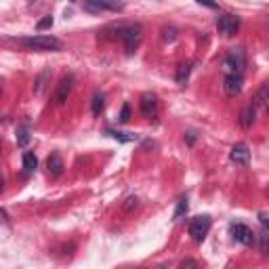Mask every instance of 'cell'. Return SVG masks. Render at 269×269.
I'll use <instances>...</instances> for the list:
<instances>
[{"label": "cell", "mask_w": 269, "mask_h": 269, "mask_svg": "<svg viewBox=\"0 0 269 269\" xmlns=\"http://www.w3.org/2000/svg\"><path fill=\"white\" fill-rule=\"evenodd\" d=\"M107 134H112L114 139H118L122 143H129V141H137V134H131V133H120V131H107Z\"/></svg>", "instance_id": "cell-19"}, {"label": "cell", "mask_w": 269, "mask_h": 269, "mask_svg": "<svg viewBox=\"0 0 269 269\" xmlns=\"http://www.w3.org/2000/svg\"><path fill=\"white\" fill-rule=\"evenodd\" d=\"M242 91V76L236 74H225V80H223V93L227 97H236Z\"/></svg>", "instance_id": "cell-10"}, {"label": "cell", "mask_w": 269, "mask_h": 269, "mask_svg": "<svg viewBox=\"0 0 269 269\" xmlns=\"http://www.w3.org/2000/svg\"><path fill=\"white\" fill-rule=\"evenodd\" d=\"M244 66H246V53H244V49H231L227 55H225V59H223V71H225V74L242 76Z\"/></svg>", "instance_id": "cell-3"}, {"label": "cell", "mask_w": 269, "mask_h": 269, "mask_svg": "<svg viewBox=\"0 0 269 269\" xmlns=\"http://www.w3.org/2000/svg\"><path fill=\"white\" fill-rule=\"evenodd\" d=\"M47 168H49V175L51 177H59L64 173V160H61L59 154H51L47 160Z\"/></svg>", "instance_id": "cell-14"}, {"label": "cell", "mask_w": 269, "mask_h": 269, "mask_svg": "<svg viewBox=\"0 0 269 269\" xmlns=\"http://www.w3.org/2000/svg\"><path fill=\"white\" fill-rule=\"evenodd\" d=\"M129 118H131V105L124 103L122 105V112H120V122H129Z\"/></svg>", "instance_id": "cell-26"}, {"label": "cell", "mask_w": 269, "mask_h": 269, "mask_svg": "<svg viewBox=\"0 0 269 269\" xmlns=\"http://www.w3.org/2000/svg\"><path fill=\"white\" fill-rule=\"evenodd\" d=\"M231 236H234L236 242H240V244H244V246H253L257 240L255 231L248 225H244V223H234V225H231Z\"/></svg>", "instance_id": "cell-5"}, {"label": "cell", "mask_w": 269, "mask_h": 269, "mask_svg": "<svg viewBox=\"0 0 269 269\" xmlns=\"http://www.w3.org/2000/svg\"><path fill=\"white\" fill-rule=\"evenodd\" d=\"M259 221H261L263 227H269V214L267 212H259Z\"/></svg>", "instance_id": "cell-28"}, {"label": "cell", "mask_w": 269, "mask_h": 269, "mask_svg": "<svg viewBox=\"0 0 269 269\" xmlns=\"http://www.w3.org/2000/svg\"><path fill=\"white\" fill-rule=\"evenodd\" d=\"M36 166H38V158H36L32 151H25L23 154V170L25 173H34Z\"/></svg>", "instance_id": "cell-17"}, {"label": "cell", "mask_w": 269, "mask_h": 269, "mask_svg": "<svg viewBox=\"0 0 269 269\" xmlns=\"http://www.w3.org/2000/svg\"><path fill=\"white\" fill-rule=\"evenodd\" d=\"M210 229V217L208 214H200V217H194L190 221V236L196 244H202L206 234H208Z\"/></svg>", "instance_id": "cell-4"}, {"label": "cell", "mask_w": 269, "mask_h": 269, "mask_svg": "<svg viewBox=\"0 0 269 269\" xmlns=\"http://www.w3.org/2000/svg\"><path fill=\"white\" fill-rule=\"evenodd\" d=\"M240 28V19L236 15H221L217 19V30L223 36H234Z\"/></svg>", "instance_id": "cell-6"}, {"label": "cell", "mask_w": 269, "mask_h": 269, "mask_svg": "<svg viewBox=\"0 0 269 269\" xmlns=\"http://www.w3.org/2000/svg\"><path fill=\"white\" fill-rule=\"evenodd\" d=\"M194 141H196V133H187V143H190V145H192Z\"/></svg>", "instance_id": "cell-30"}, {"label": "cell", "mask_w": 269, "mask_h": 269, "mask_svg": "<svg viewBox=\"0 0 269 269\" xmlns=\"http://www.w3.org/2000/svg\"><path fill=\"white\" fill-rule=\"evenodd\" d=\"M265 110H267V114H269V103H267V107H265Z\"/></svg>", "instance_id": "cell-31"}, {"label": "cell", "mask_w": 269, "mask_h": 269, "mask_svg": "<svg viewBox=\"0 0 269 269\" xmlns=\"http://www.w3.org/2000/svg\"><path fill=\"white\" fill-rule=\"evenodd\" d=\"M196 2H200V4H204V6H208V8H217L219 4L214 2V0H196Z\"/></svg>", "instance_id": "cell-29"}, {"label": "cell", "mask_w": 269, "mask_h": 269, "mask_svg": "<svg viewBox=\"0 0 269 269\" xmlns=\"http://www.w3.org/2000/svg\"><path fill=\"white\" fill-rule=\"evenodd\" d=\"M259 240H261V253L269 255V227L263 229V234L259 236Z\"/></svg>", "instance_id": "cell-23"}, {"label": "cell", "mask_w": 269, "mask_h": 269, "mask_svg": "<svg viewBox=\"0 0 269 269\" xmlns=\"http://www.w3.org/2000/svg\"><path fill=\"white\" fill-rule=\"evenodd\" d=\"M137 204H139L137 196H129V198H124V202H122V210L124 212H131L133 208H137Z\"/></svg>", "instance_id": "cell-21"}, {"label": "cell", "mask_w": 269, "mask_h": 269, "mask_svg": "<svg viewBox=\"0 0 269 269\" xmlns=\"http://www.w3.org/2000/svg\"><path fill=\"white\" fill-rule=\"evenodd\" d=\"M187 208H190V204H187V198H181V200L177 202V208H175V214H173V219H175V221H179V219H181L183 214L187 212Z\"/></svg>", "instance_id": "cell-20"}, {"label": "cell", "mask_w": 269, "mask_h": 269, "mask_svg": "<svg viewBox=\"0 0 269 269\" xmlns=\"http://www.w3.org/2000/svg\"><path fill=\"white\" fill-rule=\"evenodd\" d=\"M267 103H269V82H263L253 97V105L259 110V107H267Z\"/></svg>", "instance_id": "cell-13"}, {"label": "cell", "mask_w": 269, "mask_h": 269, "mask_svg": "<svg viewBox=\"0 0 269 269\" xmlns=\"http://www.w3.org/2000/svg\"><path fill=\"white\" fill-rule=\"evenodd\" d=\"M51 25H53V15H44L42 19H40L38 23H36V30H38V32H42V30L51 28Z\"/></svg>", "instance_id": "cell-24"}, {"label": "cell", "mask_w": 269, "mask_h": 269, "mask_svg": "<svg viewBox=\"0 0 269 269\" xmlns=\"http://www.w3.org/2000/svg\"><path fill=\"white\" fill-rule=\"evenodd\" d=\"M103 107H105V97H103L101 93H97V95L93 97V101H91V110H93L95 116H99V114L103 112Z\"/></svg>", "instance_id": "cell-18"}, {"label": "cell", "mask_w": 269, "mask_h": 269, "mask_svg": "<svg viewBox=\"0 0 269 269\" xmlns=\"http://www.w3.org/2000/svg\"><path fill=\"white\" fill-rule=\"evenodd\" d=\"M71 82H74V78H71V76L61 78V82L57 84L55 93H53V103H55V105H66L67 97H69V91H71Z\"/></svg>", "instance_id": "cell-7"}, {"label": "cell", "mask_w": 269, "mask_h": 269, "mask_svg": "<svg viewBox=\"0 0 269 269\" xmlns=\"http://www.w3.org/2000/svg\"><path fill=\"white\" fill-rule=\"evenodd\" d=\"M229 158L234 164H240V166H248L250 164V149L246 143H236L234 147L229 151Z\"/></svg>", "instance_id": "cell-8"}, {"label": "cell", "mask_w": 269, "mask_h": 269, "mask_svg": "<svg viewBox=\"0 0 269 269\" xmlns=\"http://www.w3.org/2000/svg\"><path fill=\"white\" fill-rule=\"evenodd\" d=\"M51 78V69H42L40 71V76L36 78V84H34V93L36 95H40L44 91V86H47V80Z\"/></svg>", "instance_id": "cell-15"}, {"label": "cell", "mask_w": 269, "mask_h": 269, "mask_svg": "<svg viewBox=\"0 0 269 269\" xmlns=\"http://www.w3.org/2000/svg\"><path fill=\"white\" fill-rule=\"evenodd\" d=\"M114 36L118 38L127 53H134V49L141 44V38H143V30L139 23H120V25H114Z\"/></svg>", "instance_id": "cell-1"}, {"label": "cell", "mask_w": 269, "mask_h": 269, "mask_svg": "<svg viewBox=\"0 0 269 269\" xmlns=\"http://www.w3.org/2000/svg\"><path fill=\"white\" fill-rule=\"evenodd\" d=\"M257 122V107L255 105H246L240 112V127L242 129H253V124Z\"/></svg>", "instance_id": "cell-12"}, {"label": "cell", "mask_w": 269, "mask_h": 269, "mask_svg": "<svg viewBox=\"0 0 269 269\" xmlns=\"http://www.w3.org/2000/svg\"><path fill=\"white\" fill-rule=\"evenodd\" d=\"M139 107H141L143 116L151 118V116H156V112H158V97L154 93H143L141 101H139Z\"/></svg>", "instance_id": "cell-9"}, {"label": "cell", "mask_w": 269, "mask_h": 269, "mask_svg": "<svg viewBox=\"0 0 269 269\" xmlns=\"http://www.w3.org/2000/svg\"><path fill=\"white\" fill-rule=\"evenodd\" d=\"M190 66H179V69H177V82L179 84H185V80H187V76H190Z\"/></svg>", "instance_id": "cell-22"}, {"label": "cell", "mask_w": 269, "mask_h": 269, "mask_svg": "<svg viewBox=\"0 0 269 269\" xmlns=\"http://www.w3.org/2000/svg\"><path fill=\"white\" fill-rule=\"evenodd\" d=\"M19 44L34 51H61L64 42L55 36H47V34H38V36H28V38H19Z\"/></svg>", "instance_id": "cell-2"}, {"label": "cell", "mask_w": 269, "mask_h": 269, "mask_svg": "<svg viewBox=\"0 0 269 269\" xmlns=\"http://www.w3.org/2000/svg\"><path fill=\"white\" fill-rule=\"evenodd\" d=\"M91 11H118L122 8L120 0H88L86 4Z\"/></svg>", "instance_id": "cell-11"}, {"label": "cell", "mask_w": 269, "mask_h": 269, "mask_svg": "<svg viewBox=\"0 0 269 269\" xmlns=\"http://www.w3.org/2000/svg\"><path fill=\"white\" fill-rule=\"evenodd\" d=\"M175 36H177L175 28H164V30H162V40H166V42H173Z\"/></svg>", "instance_id": "cell-25"}, {"label": "cell", "mask_w": 269, "mask_h": 269, "mask_svg": "<svg viewBox=\"0 0 269 269\" xmlns=\"http://www.w3.org/2000/svg\"><path fill=\"white\" fill-rule=\"evenodd\" d=\"M179 267H200V263L198 261H194V259H185V261H181V263H179Z\"/></svg>", "instance_id": "cell-27"}, {"label": "cell", "mask_w": 269, "mask_h": 269, "mask_svg": "<svg viewBox=\"0 0 269 269\" xmlns=\"http://www.w3.org/2000/svg\"><path fill=\"white\" fill-rule=\"evenodd\" d=\"M30 143V127L28 124H21L19 129H17V145L25 147Z\"/></svg>", "instance_id": "cell-16"}, {"label": "cell", "mask_w": 269, "mask_h": 269, "mask_svg": "<svg viewBox=\"0 0 269 269\" xmlns=\"http://www.w3.org/2000/svg\"><path fill=\"white\" fill-rule=\"evenodd\" d=\"M69 2H78V0H69Z\"/></svg>", "instance_id": "cell-32"}]
</instances>
